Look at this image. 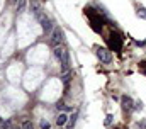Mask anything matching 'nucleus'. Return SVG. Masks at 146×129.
I'll return each mask as SVG.
<instances>
[{
	"label": "nucleus",
	"instance_id": "obj_10",
	"mask_svg": "<svg viewBox=\"0 0 146 129\" xmlns=\"http://www.w3.org/2000/svg\"><path fill=\"white\" fill-rule=\"evenodd\" d=\"M76 116H78V114H76V112H73V116L68 117V122H66V126H68V128H73V126H75V122H76Z\"/></svg>",
	"mask_w": 146,
	"mask_h": 129
},
{
	"label": "nucleus",
	"instance_id": "obj_22",
	"mask_svg": "<svg viewBox=\"0 0 146 129\" xmlns=\"http://www.w3.org/2000/svg\"><path fill=\"white\" fill-rule=\"evenodd\" d=\"M19 129H22V128H19Z\"/></svg>",
	"mask_w": 146,
	"mask_h": 129
},
{
	"label": "nucleus",
	"instance_id": "obj_18",
	"mask_svg": "<svg viewBox=\"0 0 146 129\" xmlns=\"http://www.w3.org/2000/svg\"><path fill=\"white\" fill-rule=\"evenodd\" d=\"M10 2H14V3H15V2H19V0H10Z\"/></svg>",
	"mask_w": 146,
	"mask_h": 129
},
{
	"label": "nucleus",
	"instance_id": "obj_20",
	"mask_svg": "<svg viewBox=\"0 0 146 129\" xmlns=\"http://www.w3.org/2000/svg\"><path fill=\"white\" fill-rule=\"evenodd\" d=\"M0 124H2V119H0Z\"/></svg>",
	"mask_w": 146,
	"mask_h": 129
},
{
	"label": "nucleus",
	"instance_id": "obj_13",
	"mask_svg": "<svg viewBox=\"0 0 146 129\" xmlns=\"http://www.w3.org/2000/svg\"><path fill=\"white\" fill-rule=\"evenodd\" d=\"M70 78H72L70 71H68V73H65V75H63V83H65V85H68V83H70Z\"/></svg>",
	"mask_w": 146,
	"mask_h": 129
},
{
	"label": "nucleus",
	"instance_id": "obj_7",
	"mask_svg": "<svg viewBox=\"0 0 146 129\" xmlns=\"http://www.w3.org/2000/svg\"><path fill=\"white\" fill-rule=\"evenodd\" d=\"M31 10L34 12L36 17H39V15L42 14V10H41V7H39V3H37L36 0H31Z\"/></svg>",
	"mask_w": 146,
	"mask_h": 129
},
{
	"label": "nucleus",
	"instance_id": "obj_17",
	"mask_svg": "<svg viewBox=\"0 0 146 129\" xmlns=\"http://www.w3.org/2000/svg\"><path fill=\"white\" fill-rule=\"evenodd\" d=\"M139 128H141V129H146V119H143V121L139 122Z\"/></svg>",
	"mask_w": 146,
	"mask_h": 129
},
{
	"label": "nucleus",
	"instance_id": "obj_15",
	"mask_svg": "<svg viewBox=\"0 0 146 129\" xmlns=\"http://www.w3.org/2000/svg\"><path fill=\"white\" fill-rule=\"evenodd\" d=\"M39 126H41V129H49V128H51L48 121H41V122H39Z\"/></svg>",
	"mask_w": 146,
	"mask_h": 129
},
{
	"label": "nucleus",
	"instance_id": "obj_16",
	"mask_svg": "<svg viewBox=\"0 0 146 129\" xmlns=\"http://www.w3.org/2000/svg\"><path fill=\"white\" fill-rule=\"evenodd\" d=\"M138 17H143V19H146V9H139V10H138Z\"/></svg>",
	"mask_w": 146,
	"mask_h": 129
},
{
	"label": "nucleus",
	"instance_id": "obj_21",
	"mask_svg": "<svg viewBox=\"0 0 146 129\" xmlns=\"http://www.w3.org/2000/svg\"><path fill=\"white\" fill-rule=\"evenodd\" d=\"M145 75H146V70H145Z\"/></svg>",
	"mask_w": 146,
	"mask_h": 129
},
{
	"label": "nucleus",
	"instance_id": "obj_6",
	"mask_svg": "<svg viewBox=\"0 0 146 129\" xmlns=\"http://www.w3.org/2000/svg\"><path fill=\"white\" fill-rule=\"evenodd\" d=\"M121 105H122V109L126 110V112H131V110H134V100L131 98V97L124 95L121 98Z\"/></svg>",
	"mask_w": 146,
	"mask_h": 129
},
{
	"label": "nucleus",
	"instance_id": "obj_11",
	"mask_svg": "<svg viewBox=\"0 0 146 129\" xmlns=\"http://www.w3.org/2000/svg\"><path fill=\"white\" fill-rule=\"evenodd\" d=\"M21 128H22V129H34V126H33V122H31V121H24Z\"/></svg>",
	"mask_w": 146,
	"mask_h": 129
},
{
	"label": "nucleus",
	"instance_id": "obj_12",
	"mask_svg": "<svg viewBox=\"0 0 146 129\" xmlns=\"http://www.w3.org/2000/svg\"><path fill=\"white\" fill-rule=\"evenodd\" d=\"M0 129H12V122H10V121L2 122V124H0Z\"/></svg>",
	"mask_w": 146,
	"mask_h": 129
},
{
	"label": "nucleus",
	"instance_id": "obj_19",
	"mask_svg": "<svg viewBox=\"0 0 146 129\" xmlns=\"http://www.w3.org/2000/svg\"><path fill=\"white\" fill-rule=\"evenodd\" d=\"M12 129H19V128H12Z\"/></svg>",
	"mask_w": 146,
	"mask_h": 129
},
{
	"label": "nucleus",
	"instance_id": "obj_5",
	"mask_svg": "<svg viewBox=\"0 0 146 129\" xmlns=\"http://www.w3.org/2000/svg\"><path fill=\"white\" fill-rule=\"evenodd\" d=\"M37 21L41 22V27H42V31L44 32H51L54 27H53V24H51V19L49 17H46L44 14H41L39 17H37Z\"/></svg>",
	"mask_w": 146,
	"mask_h": 129
},
{
	"label": "nucleus",
	"instance_id": "obj_4",
	"mask_svg": "<svg viewBox=\"0 0 146 129\" xmlns=\"http://www.w3.org/2000/svg\"><path fill=\"white\" fill-rule=\"evenodd\" d=\"M97 58L102 63H110L112 61V53H110V49H107V48H99L97 49Z\"/></svg>",
	"mask_w": 146,
	"mask_h": 129
},
{
	"label": "nucleus",
	"instance_id": "obj_8",
	"mask_svg": "<svg viewBox=\"0 0 146 129\" xmlns=\"http://www.w3.org/2000/svg\"><path fill=\"white\" fill-rule=\"evenodd\" d=\"M66 122H68V116H66V114H60L58 119H56V124H58V126H65Z\"/></svg>",
	"mask_w": 146,
	"mask_h": 129
},
{
	"label": "nucleus",
	"instance_id": "obj_9",
	"mask_svg": "<svg viewBox=\"0 0 146 129\" xmlns=\"http://www.w3.org/2000/svg\"><path fill=\"white\" fill-rule=\"evenodd\" d=\"M26 3H27V0H19V5H17V12L19 14L26 12Z\"/></svg>",
	"mask_w": 146,
	"mask_h": 129
},
{
	"label": "nucleus",
	"instance_id": "obj_1",
	"mask_svg": "<svg viewBox=\"0 0 146 129\" xmlns=\"http://www.w3.org/2000/svg\"><path fill=\"white\" fill-rule=\"evenodd\" d=\"M54 56L60 60L61 71H63V73H68V71H70V53H68L65 48L56 46V48H54Z\"/></svg>",
	"mask_w": 146,
	"mask_h": 129
},
{
	"label": "nucleus",
	"instance_id": "obj_3",
	"mask_svg": "<svg viewBox=\"0 0 146 129\" xmlns=\"http://www.w3.org/2000/svg\"><path fill=\"white\" fill-rule=\"evenodd\" d=\"M109 44L114 51H121V48H122V37L119 34H114L112 32L109 36Z\"/></svg>",
	"mask_w": 146,
	"mask_h": 129
},
{
	"label": "nucleus",
	"instance_id": "obj_2",
	"mask_svg": "<svg viewBox=\"0 0 146 129\" xmlns=\"http://www.w3.org/2000/svg\"><path fill=\"white\" fill-rule=\"evenodd\" d=\"M63 39H65L63 29H61V27H54L53 32H51V44L56 48V46H60V44L63 43Z\"/></svg>",
	"mask_w": 146,
	"mask_h": 129
},
{
	"label": "nucleus",
	"instance_id": "obj_14",
	"mask_svg": "<svg viewBox=\"0 0 146 129\" xmlns=\"http://www.w3.org/2000/svg\"><path fill=\"white\" fill-rule=\"evenodd\" d=\"M112 121H114V116H112V114H109V116L106 117V122H104V124H106V126L109 128L110 124H112Z\"/></svg>",
	"mask_w": 146,
	"mask_h": 129
}]
</instances>
